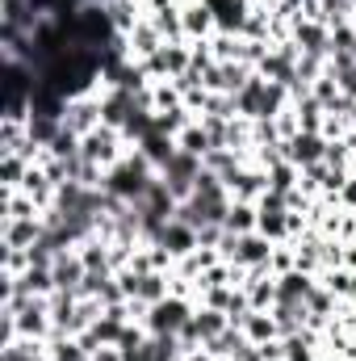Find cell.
<instances>
[{
	"label": "cell",
	"mask_w": 356,
	"mask_h": 361,
	"mask_svg": "<svg viewBox=\"0 0 356 361\" xmlns=\"http://www.w3.org/2000/svg\"><path fill=\"white\" fill-rule=\"evenodd\" d=\"M155 177H160V173H155V164H151L139 147H130V152H126V156L105 173V185H101V189H105L109 197H117V202L134 206V202H143V193L151 189V180H155Z\"/></svg>",
	"instance_id": "cell-1"
},
{
	"label": "cell",
	"mask_w": 356,
	"mask_h": 361,
	"mask_svg": "<svg viewBox=\"0 0 356 361\" xmlns=\"http://www.w3.org/2000/svg\"><path fill=\"white\" fill-rule=\"evenodd\" d=\"M0 307L17 315V336L46 341V336L55 332V319H51V298H42V294H21V298H8V302H0Z\"/></svg>",
	"instance_id": "cell-2"
},
{
	"label": "cell",
	"mask_w": 356,
	"mask_h": 361,
	"mask_svg": "<svg viewBox=\"0 0 356 361\" xmlns=\"http://www.w3.org/2000/svg\"><path fill=\"white\" fill-rule=\"evenodd\" d=\"M193 311H197V302H193V298L168 294V298H160L155 307H147L143 328H147L151 336H180V328L193 319Z\"/></svg>",
	"instance_id": "cell-3"
},
{
	"label": "cell",
	"mask_w": 356,
	"mask_h": 361,
	"mask_svg": "<svg viewBox=\"0 0 356 361\" xmlns=\"http://www.w3.org/2000/svg\"><path fill=\"white\" fill-rule=\"evenodd\" d=\"M130 152V143H126V135L117 130V126H96L92 135H84V143H80V160H89V164H101L105 173L122 160Z\"/></svg>",
	"instance_id": "cell-4"
},
{
	"label": "cell",
	"mask_w": 356,
	"mask_h": 361,
	"mask_svg": "<svg viewBox=\"0 0 356 361\" xmlns=\"http://www.w3.org/2000/svg\"><path fill=\"white\" fill-rule=\"evenodd\" d=\"M201 169H205V160H201V156L177 152V156L160 169V180L168 185V193H172L177 202H189V197H193V185H197V177H201Z\"/></svg>",
	"instance_id": "cell-5"
},
{
	"label": "cell",
	"mask_w": 356,
	"mask_h": 361,
	"mask_svg": "<svg viewBox=\"0 0 356 361\" xmlns=\"http://www.w3.org/2000/svg\"><path fill=\"white\" fill-rule=\"evenodd\" d=\"M105 92V89H101ZM101 92H89V97H72L68 101V109H63V126L72 130V135H92L96 126H101Z\"/></svg>",
	"instance_id": "cell-6"
},
{
	"label": "cell",
	"mask_w": 356,
	"mask_h": 361,
	"mask_svg": "<svg viewBox=\"0 0 356 361\" xmlns=\"http://www.w3.org/2000/svg\"><path fill=\"white\" fill-rule=\"evenodd\" d=\"M289 38H293V47H298L302 55L327 59V51H331V25H323V21H314V17H298L293 30H289Z\"/></svg>",
	"instance_id": "cell-7"
},
{
	"label": "cell",
	"mask_w": 356,
	"mask_h": 361,
	"mask_svg": "<svg viewBox=\"0 0 356 361\" xmlns=\"http://www.w3.org/2000/svg\"><path fill=\"white\" fill-rule=\"evenodd\" d=\"M281 152H285V160L293 169H310V164H323L327 160V139L323 135H310V130H298L293 139L281 143Z\"/></svg>",
	"instance_id": "cell-8"
},
{
	"label": "cell",
	"mask_w": 356,
	"mask_h": 361,
	"mask_svg": "<svg viewBox=\"0 0 356 361\" xmlns=\"http://www.w3.org/2000/svg\"><path fill=\"white\" fill-rule=\"evenodd\" d=\"M180 25H184V38L189 42H210L218 34V21H214V8L205 0H189L180 8Z\"/></svg>",
	"instance_id": "cell-9"
},
{
	"label": "cell",
	"mask_w": 356,
	"mask_h": 361,
	"mask_svg": "<svg viewBox=\"0 0 356 361\" xmlns=\"http://www.w3.org/2000/svg\"><path fill=\"white\" fill-rule=\"evenodd\" d=\"M227 189H231L235 202H260V197L268 193V169H260V164H243L235 177H227Z\"/></svg>",
	"instance_id": "cell-10"
},
{
	"label": "cell",
	"mask_w": 356,
	"mask_h": 361,
	"mask_svg": "<svg viewBox=\"0 0 356 361\" xmlns=\"http://www.w3.org/2000/svg\"><path fill=\"white\" fill-rule=\"evenodd\" d=\"M42 235H46V223H42V214H34V219H13V223H0V244H4V248H34Z\"/></svg>",
	"instance_id": "cell-11"
},
{
	"label": "cell",
	"mask_w": 356,
	"mask_h": 361,
	"mask_svg": "<svg viewBox=\"0 0 356 361\" xmlns=\"http://www.w3.org/2000/svg\"><path fill=\"white\" fill-rule=\"evenodd\" d=\"M164 42H168V38H164V34L151 25V17H143V21H139V25L126 34V55H130L134 63H143V59H151V55H155Z\"/></svg>",
	"instance_id": "cell-12"
},
{
	"label": "cell",
	"mask_w": 356,
	"mask_h": 361,
	"mask_svg": "<svg viewBox=\"0 0 356 361\" xmlns=\"http://www.w3.org/2000/svg\"><path fill=\"white\" fill-rule=\"evenodd\" d=\"M172 261H180V257H189V252H197V227H189V223H180V219H172L164 231H160V240H155Z\"/></svg>",
	"instance_id": "cell-13"
},
{
	"label": "cell",
	"mask_w": 356,
	"mask_h": 361,
	"mask_svg": "<svg viewBox=\"0 0 356 361\" xmlns=\"http://www.w3.org/2000/svg\"><path fill=\"white\" fill-rule=\"evenodd\" d=\"M51 273H55V290H76V294H80V286H84V277H89V269H84V261H80L76 248L59 252L55 265H51Z\"/></svg>",
	"instance_id": "cell-14"
},
{
	"label": "cell",
	"mask_w": 356,
	"mask_h": 361,
	"mask_svg": "<svg viewBox=\"0 0 356 361\" xmlns=\"http://www.w3.org/2000/svg\"><path fill=\"white\" fill-rule=\"evenodd\" d=\"M314 281L319 277H310V273L302 269H289L276 277V302H293V307H306V294L314 290Z\"/></svg>",
	"instance_id": "cell-15"
},
{
	"label": "cell",
	"mask_w": 356,
	"mask_h": 361,
	"mask_svg": "<svg viewBox=\"0 0 356 361\" xmlns=\"http://www.w3.org/2000/svg\"><path fill=\"white\" fill-rule=\"evenodd\" d=\"M105 8H109V21H113V30H117L122 38L147 17V8H143L139 0H105Z\"/></svg>",
	"instance_id": "cell-16"
},
{
	"label": "cell",
	"mask_w": 356,
	"mask_h": 361,
	"mask_svg": "<svg viewBox=\"0 0 356 361\" xmlns=\"http://www.w3.org/2000/svg\"><path fill=\"white\" fill-rule=\"evenodd\" d=\"M134 147H139V152H143V156L155 164V173H160V169H164V164H168V160L180 152L177 139H172V135H160V130H151V135H147V139H139Z\"/></svg>",
	"instance_id": "cell-17"
},
{
	"label": "cell",
	"mask_w": 356,
	"mask_h": 361,
	"mask_svg": "<svg viewBox=\"0 0 356 361\" xmlns=\"http://www.w3.org/2000/svg\"><path fill=\"white\" fill-rule=\"evenodd\" d=\"M252 345H268V341H281V328H276V319H272V311H248V319H243V328H239Z\"/></svg>",
	"instance_id": "cell-18"
},
{
	"label": "cell",
	"mask_w": 356,
	"mask_h": 361,
	"mask_svg": "<svg viewBox=\"0 0 356 361\" xmlns=\"http://www.w3.org/2000/svg\"><path fill=\"white\" fill-rule=\"evenodd\" d=\"M25 130H30V143L38 147V152H46L55 139H59V130H63V118H46V114H30L25 118Z\"/></svg>",
	"instance_id": "cell-19"
},
{
	"label": "cell",
	"mask_w": 356,
	"mask_h": 361,
	"mask_svg": "<svg viewBox=\"0 0 356 361\" xmlns=\"http://www.w3.org/2000/svg\"><path fill=\"white\" fill-rule=\"evenodd\" d=\"M177 147H180V152H189V156H201V160L214 152V139H210V130H205V122H201V118H197V122H189V126L180 130Z\"/></svg>",
	"instance_id": "cell-20"
},
{
	"label": "cell",
	"mask_w": 356,
	"mask_h": 361,
	"mask_svg": "<svg viewBox=\"0 0 356 361\" xmlns=\"http://www.w3.org/2000/svg\"><path fill=\"white\" fill-rule=\"evenodd\" d=\"M289 105H293V114H298V126H302V130H310V135H323L327 109H323V105H319L310 92H306V97H293Z\"/></svg>",
	"instance_id": "cell-21"
},
{
	"label": "cell",
	"mask_w": 356,
	"mask_h": 361,
	"mask_svg": "<svg viewBox=\"0 0 356 361\" xmlns=\"http://www.w3.org/2000/svg\"><path fill=\"white\" fill-rule=\"evenodd\" d=\"M0 361H51V345H46V341L17 336L13 345H4V349H0Z\"/></svg>",
	"instance_id": "cell-22"
},
{
	"label": "cell",
	"mask_w": 356,
	"mask_h": 361,
	"mask_svg": "<svg viewBox=\"0 0 356 361\" xmlns=\"http://www.w3.org/2000/svg\"><path fill=\"white\" fill-rule=\"evenodd\" d=\"M319 281L340 298V302H356V269H327V273H319Z\"/></svg>",
	"instance_id": "cell-23"
},
{
	"label": "cell",
	"mask_w": 356,
	"mask_h": 361,
	"mask_svg": "<svg viewBox=\"0 0 356 361\" xmlns=\"http://www.w3.org/2000/svg\"><path fill=\"white\" fill-rule=\"evenodd\" d=\"M46 345H51V361H92V353L76 341V336L51 332V336H46Z\"/></svg>",
	"instance_id": "cell-24"
},
{
	"label": "cell",
	"mask_w": 356,
	"mask_h": 361,
	"mask_svg": "<svg viewBox=\"0 0 356 361\" xmlns=\"http://www.w3.org/2000/svg\"><path fill=\"white\" fill-rule=\"evenodd\" d=\"M30 164H34L30 156H0V189L4 193H17L25 173H30Z\"/></svg>",
	"instance_id": "cell-25"
},
{
	"label": "cell",
	"mask_w": 356,
	"mask_h": 361,
	"mask_svg": "<svg viewBox=\"0 0 356 361\" xmlns=\"http://www.w3.org/2000/svg\"><path fill=\"white\" fill-rule=\"evenodd\" d=\"M256 202H231V210H227V231H235V235H248V231H256Z\"/></svg>",
	"instance_id": "cell-26"
},
{
	"label": "cell",
	"mask_w": 356,
	"mask_h": 361,
	"mask_svg": "<svg viewBox=\"0 0 356 361\" xmlns=\"http://www.w3.org/2000/svg\"><path fill=\"white\" fill-rule=\"evenodd\" d=\"M298 180H302V169H293L289 160H276V164L268 169V189H272V193H293Z\"/></svg>",
	"instance_id": "cell-27"
},
{
	"label": "cell",
	"mask_w": 356,
	"mask_h": 361,
	"mask_svg": "<svg viewBox=\"0 0 356 361\" xmlns=\"http://www.w3.org/2000/svg\"><path fill=\"white\" fill-rule=\"evenodd\" d=\"M268 269L276 273H289V269H298V252H293V244H276L272 248V261H268Z\"/></svg>",
	"instance_id": "cell-28"
},
{
	"label": "cell",
	"mask_w": 356,
	"mask_h": 361,
	"mask_svg": "<svg viewBox=\"0 0 356 361\" xmlns=\"http://www.w3.org/2000/svg\"><path fill=\"white\" fill-rule=\"evenodd\" d=\"M331 76H336V85H340V92H344V97H356V63H348V68H336Z\"/></svg>",
	"instance_id": "cell-29"
},
{
	"label": "cell",
	"mask_w": 356,
	"mask_h": 361,
	"mask_svg": "<svg viewBox=\"0 0 356 361\" xmlns=\"http://www.w3.org/2000/svg\"><path fill=\"white\" fill-rule=\"evenodd\" d=\"M340 206H344V210H356V173L344 180V189H340Z\"/></svg>",
	"instance_id": "cell-30"
},
{
	"label": "cell",
	"mask_w": 356,
	"mask_h": 361,
	"mask_svg": "<svg viewBox=\"0 0 356 361\" xmlns=\"http://www.w3.org/2000/svg\"><path fill=\"white\" fill-rule=\"evenodd\" d=\"M92 361H126V357H122V349H117V345H101V349L92 353Z\"/></svg>",
	"instance_id": "cell-31"
},
{
	"label": "cell",
	"mask_w": 356,
	"mask_h": 361,
	"mask_svg": "<svg viewBox=\"0 0 356 361\" xmlns=\"http://www.w3.org/2000/svg\"><path fill=\"white\" fill-rule=\"evenodd\" d=\"M184 361H218L210 349H193V353H184Z\"/></svg>",
	"instance_id": "cell-32"
},
{
	"label": "cell",
	"mask_w": 356,
	"mask_h": 361,
	"mask_svg": "<svg viewBox=\"0 0 356 361\" xmlns=\"http://www.w3.org/2000/svg\"><path fill=\"white\" fill-rule=\"evenodd\" d=\"M218 361H235V357H218Z\"/></svg>",
	"instance_id": "cell-33"
}]
</instances>
